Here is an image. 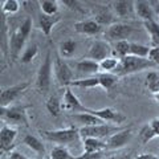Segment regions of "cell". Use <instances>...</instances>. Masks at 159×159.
Here are the masks:
<instances>
[{
	"label": "cell",
	"mask_w": 159,
	"mask_h": 159,
	"mask_svg": "<svg viewBox=\"0 0 159 159\" xmlns=\"http://www.w3.org/2000/svg\"><path fill=\"white\" fill-rule=\"evenodd\" d=\"M139 138H141V142L143 143V145H146V143H148L151 139L155 138V134H154L152 129L150 127L148 123L141 129V131H139Z\"/></svg>",
	"instance_id": "cell-37"
},
{
	"label": "cell",
	"mask_w": 159,
	"mask_h": 159,
	"mask_svg": "<svg viewBox=\"0 0 159 159\" xmlns=\"http://www.w3.org/2000/svg\"><path fill=\"white\" fill-rule=\"evenodd\" d=\"M17 137V130L11 125L4 123L0 129V150L2 152L11 151L15 143V139Z\"/></svg>",
	"instance_id": "cell-13"
},
{
	"label": "cell",
	"mask_w": 159,
	"mask_h": 159,
	"mask_svg": "<svg viewBox=\"0 0 159 159\" xmlns=\"http://www.w3.org/2000/svg\"><path fill=\"white\" fill-rule=\"evenodd\" d=\"M106 159H133V158H131V154L122 152V154H116V155H110Z\"/></svg>",
	"instance_id": "cell-43"
},
{
	"label": "cell",
	"mask_w": 159,
	"mask_h": 159,
	"mask_svg": "<svg viewBox=\"0 0 159 159\" xmlns=\"http://www.w3.org/2000/svg\"><path fill=\"white\" fill-rule=\"evenodd\" d=\"M9 159H29V158H27V157L24 155V154H21V152L12 151L11 155H9Z\"/></svg>",
	"instance_id": "cell-44"
},
{
	"label": "cell",
	"mask_w": 159,
	"mask_h": 159,
	"mask_svg": "<svg viewBox=\"0 0 159 159\" xmlns=\"http://www.w3.org/2000/svg\"><path fill=\"white\" fill-rule=\"evenodd\" d=\"M39 4L43 15H47V16L58 15V2L56 0H41L39 2Z\"/></svg>",
	"instance_id": "cell-29"
},
{
	"label": "cell",
	"mask_w": 159,
	"mask_h": 159,
	"mask_svg": "<svg viewBox=\"0 0 159 159\" xmlns=\"http://www.w3.org/2000/svg\"><path fill=\"white\" fill-rule=\"evenodd\" d=\"M84 152L82 154H93V152H103L106 150V141L97 138H85L82 139Z\"/></svg>",
	"instance_id": "cell-21"
},
{
	"label": "cell",
	"mask_w": 159,
	"mask_h": 159,
	"mask_svg": "<svg viewBox=\"0 0 159 159\" xmlns=\"http://www.w3.org/2000/svg\"><path fill=\"white\" fill-rule=\"evenodd\" d=\"M68 8H70V9H76V11H80V6H78V2H74V0H64L62 2Z\"/></svg>",
	"instance_id": "cell-41"
},
{
	"label": "cell",
	"mask_w": 159,
	"mask_h": 159,
	"mask_svg": "<svg viewBox=\"0 0 159 159\" xmlns=\"http://www.w3.org/2000/svg\"><path fill=\"white\" fill-rule=\"evenodd\" d=\"M119 61H121V58H118L116 56H110L105 60H102L99 62V73H114L119 65Z\"/></svg>",
	"instance_id": "cell-28"
},
{
	"label": "cell",
	"mask_w": 159,
	"mask_h": 159,
	"mask_svg": "<svg viewBox=\"0 0 159 159\" xmlns=\"http://www.w3.org/2000/svg\"><path fill=\"white\" fill-rule=\"evenodd\" d=\"M98 80H99V86L105 90H110L117 85L119 81V77L114 73H98Z\"/></svg>",
	"instance_id": "cell-26"
},
{
	"label": "cell",
	"mask_w": 159,
	"mask_h": 159,
	"mask_svg": "<svg viewBox=\"0 0 159 159\" xmlns=\"http://www.w3.org/2000/svg\"><path fill=\"white\" fill-rule=\"evenodd\" d=\"M70 119L74 121L76 123H80L81 127L85 126H96V125H102L105 123L102 119H99L92 113H77V114H72Z\"/></svg>",
	"instance_id": "cell-19"
},
{
	"label": "cell",
	"mask_w": 159,
	"mask_h": 159,
	"mask_svg": "<svg viewBox=\"0 0 159 159\" xmlns=\"http://www.w3.org/2000/svg\"><path fill=\"white\" fill-rule=\"evenodd\" d=\"M94 20L99 24V25H106V27H110L113 24H116V17L114 15L110 12L109 8H99L98 11L96 12V16H94Z\"/></svg>",
	"instance_id": "cell-23"
},
{
	"label": "cell",
	"mask_w": 159,
	"mask_h": 159,
	"mask_svg": "<svg viewBox=\"0 0 159 159\" xmlns=\"http://www.w3.org/2000/svg\"><path fill=\"white\" fill-rule=\"evenodd\" d=\"M143 27L150 37L151 48H159V23L157 20H150L143 23Z\"/></svg>",
	"instance_id": "cell-22"
},
{
	"label": "cell",
	"mask_w": 159,
	"mask_h": 159,
	"mask_svg": "<svg viewBox=\"0 0 159 159\" xmlns=\"http://www.w3.org/2000/svg\"><path fill=\"white\" fill-rule=\"evenodd\" d=\"M53 69H54V76H56L58 85L64 88H69L70 82L73 81V72L70 66L65 62V60L60 57V54L54 57Z\"/></svg>",
	"instance_id": "cell-7"
},
{
	"label": "cell",
	"mask_w": 159,
	"mask_h": 159,
	"mask_svg": "<svg viewBox=\"0 0 159 159\" xmlns=\"http://www.w3.org/2000/svg\"><path fill=\"white\" fill-rule=\"evenodd\" d=\"M23 143L25 146H28L32 151L37 152L39 155H44L45 154V145L43 143V141H40L37 137L34 135H25L23 139Z\"/></svg>",
	"instance_id": "cell-25"
},
{
	"label": "cell",
	"mask_w": 159,
	"mask_h": 159,
	"mask_svg": "<svg viewBox=\"0 0 159 159\" xmlns=\"http://www.w3.org/2000/svg\"><path fill=\"white\" fill-rule=\"evenodd\" d=\"M134 133L131 129H122L121 131L113 134L106 139V150H119L131 141Z\"/></svg>",
	"instance_id": "cell-12"
},
{
	"label": "cell",
	"mask_w": 159,
	"mask_h": 159,
	"mask_svg": "<svg viewBox=\"0 0 159 159\" xmlns=\"http://www.w3.org/2000/svg\"><path fill=\"white\" fill-rule=\"evenodd\" d=\"M74 31L81 34H88V36H97L102 32V25L96 21L94 19L81 20V21L74 23Z\"/></svg>",
	"instance_id": "cell-15"
},
{
	"label": "cell",
	"mask_w": 159,
	"mask_h": 159,
	"mask_svg": "<svg viewBox=\"0 0 159 159\" xmlns=\"http://www.w3.org/2000/svg\"><path fill=\"white\" fill-rule=\"evenodd\" d=\"M69 86L81 88V89H94V88L99 86V80H98V76L84 77V78H80V80H73Z\"/></svg>",
	"instance_id": "cell-27"
},
{
	"label": "cell",
	"mask_w": 159,
	"mask_h": 159,
	"mask_svg": "<svg viewBox=\"0 0 159 159\" xmlns=\"http://www.w3.org/2000/svg\"><path fill=\"white\" fill-rule=\"evenodd\" d=\"M135 159H159V157L151 152H143V154H138Z\"/></svg>",
	"instance_id": "cell-42"
},
{
	"label": "cell",
	"mask_w": 159,
	"mask_h": 159,
	"mask_svg": "<svg viewBox=\"0 0 159 159\" xmlns=\"http://www.w3.org/2000/svg\"><path fill=\"white\" fill-rule=\"evenodd\" d=\"M29 86V82H20L16 85L4 88L0 94V106L2 107H9L12 103L19 99V97L25 92V89Z\"/></svg>",
	"instance_id": "cell-10"
},
{
	"label": "cell",
	"mask_w": 159,
	"mask_h": 159,
	"mask_svg": "<svg viewBox=\"0 0 159 159\" xmlns=\"http://www.w3.org/2000/svg\"><path fill=\"white\" fill-rule=\"evenodd\" d=\"M113 56V48L106 40H94L89 47V51L84 58H89L93 61L101 62L102 60Z\"/></svg>",
	"instance_id": "cell-6"
},
{
	"label": "cell",
	"mask_w": 159,
	"mask_h": 159,
	"mask_svg": "<svg viewBox=\"0 0 159 159\" xmlns=\"http://www.w3.org/2000/svg\"><path fill=\"white\" fill-rule=\"evenodd\" d=\"M133 33V27L130 24L125 23H116L113 25L107 27L105 31V40L107 43H117L122 41V40H127Z\"/></svg>",
	"instance_id": "cell-9"
},
{
	"label": "cell",
	"mask_w": 159,
	"mask_h": 159,
	"mask_svg": "<svg viewBox=\"0 0 159 159\" xmlns=\"http://www.w3.org/2000/svg\"><path fill=\"white\" fill-rule=\"evenodd\" d=\"M150 51H151V48L148 45H143V44H138V43H131L130 44V56L148 58Z\"/></svg>",
	"instance_id": "cell-34"
},
{
	"label": "cell",
	"mask_w": 159,
	"mask_h": 159,
	"mask_svg": "<svg viewBox=\"0 0 159 159\" xmlns=\"http://www.w3.org/2000/svg\"><path fill=\"white\" fill-rule=\"evenodd\" d=\"M157 17H158V23H159V12H158V15H157Z\"/></svg>",
	"instance_id": "cell-47"
},
{
	"label": "cell",
	"mask_w": 159,
	"mask_h": 159,
	"mask_svg": "<svg viewBox=\"0 0 159 159\" xmlns=\"http://www.w3.org/2000/svg\"><path fill=\"white\" fill-rule=\"evenodd\" d=\"M76 69L78 73L85 74V76H97L99 73V62L93 61V60L89 58H82L80 61L76 62Z\"/></svg>",
	"instance_id": "cell-18"
},
{
	"label": "cell",
	"mask_w": 159,
	"mask_h": 159,
	"mask_svg": "<svg viewBox=\"0 0 159 159\" xmlns=\"http://www.w3.org/2000/svg\"><path fill=\"white\" fill-rule=\"evenodd\" d=\"M148 60H151L157 66H159V48H151L150 54H148Z\"/></svg>",
	"instance_id": "cell-38"
},
{
	"label": "cell",
	"mask_w": 159,
	"mask_h": 159,
	"mask_svg": "<svg viewBox=\"0 0 159 159\" xmlns=\"http://www.w3.org/2000/svg\"><path fill=\"white\" fill-rule=\"evenodd\" d=\"M32 31V19L27 17L20 25L15 29L12 33H9V54L13 60L20 58L21 51L25 49V43Z\"/></svg>",
	"instance_id": "cell-1"
},
{
	"label": "cell",
	"mask_w": 159,
	"mask_h": 159,
	"mask_svg": "<svg viewBox=\"0 0 159 159\" xmlns=\"http://www.w3.org/2000/svg\"><path fill=\"white\" fill-rule=\"evenodd\" d=\"M78 159H103V152H93V154H81Z\"/></svg>",
	"instance_id": "cell-39"
},
{
	"label": "cell",
	"mask_w": 159,
	"mask_h": 159,
	"mask_svg": "<svg viewBox=\"0 0 159 159\" xmlns=\"http://www.w3.org/2000/svg\"><path fill=\"white\" fill-rule=\"evenodd\" d=\"M76 49H77L76 41L72 39H68V40H64V41L60 43L58 54H60V57H62V58H70V57H73Z\"/></svg>",
	"instance_id": "cell-24"
},
{
	"label": "cell",
	"mask_w": 159,
	"mask_h": 159,
	"mask_svg": "<svg viewBox=\"0 0 159 159\" xmlns=\"http://www.w3.org/2000/svg\"><path fill=\"white\" fill-rule=\"evenodd\" d=\"M80 135L82 139L85 138H97V139H103L109 138L113 134H116L118 131H121L122 129H119L117 126H111L107 123H102V125H96V126H85V127H80Z\"/></svg>",
	"instance_id": "cell-5"
},
{
	"label": "cell",
	"mask_w": 159,
	"mask_h": 159,
	"mask_svg": "<svg viewBox=\"0 0 159 159\" xmlns=\"http://www.w3.org/2000/svg\"><path fill=\"white\" fill-rule=\"evenodd\" d=\"M154 66H157L151 60L148 58H142V57H135V56H126L121 58L119 61V65L116 69L114 74L121 78L123 76H129V74H134L142 70H146V69H152Z\"/></svg>",
	"instance_id": "cell-2"
},
{
	"label": "cell",
	"mask_w": 159,
	"mask_h": 159,
	"mask_svg": "<svg viewBox=\"0 0 159 159\" xmlns=\"http://www.w3.org/2000/svg\"><path fill=\"white\" fill-rule=\"evenodd\" d=\"M61 20V16L58 15H54V16H47V15H40L39 16V27L41 29V32L45 34L47 37L51 36V33L53 31L54 25Z\"/></svg>",
	"instance_id": "cell-20"
},
{
	"label": "cell",
	"mask_w": 159,
	"mask_h": 159,
	"mask_svg": "<svg viewBox=\"0 0 159 159\" xmlns=\"http://www.w3.org/2000/svg\"><path fill=\"white\" fill-rule=\"evenodd\" d=\"M34 159H44L43 157H37V158H34Z\"/></svg>",
	"instance_id": "cell-46"
},
{
	"label": "cell",
	"mask_w": 159,
	"mask_h": 159,
	"mask_svg": "<svg viewBox=\"0 0 159 159\" xmlns=\"http://www.w3.org/2000/svg\"><path fill=\"white\" fill-rule=\"evenodd\" d=\"M154 98H155V101L159 103V93H157V94H154Z\"/></svg>",
	"instance_id": "cell-45"
},
{
	"label": "cell",
	"mask_w": 159,
	"mask_h": 159,
	"mask_svg": "<svg viewBox=\"0 0 159 159\" xmlns=\"http://www.w3.org/2000/svg\"><path fill=\"white\" fill-rule=\"evenodd\" d=\"M37 53H39L37 44H31V45L25 47V49L23 51L21 56H20V60H21L23 64H29V62H32V60L37 56Z\"/></svg>",
	"instance_id": "cell-35"
},
{
	"label": "cell",
	"mask_w": 159,
	"mask_h": 159,
	"mask_svg": "<svg viewBox=\"0 0 159 159\" xmlns=\"http://www.w3.org/2000/svg\"><path fill=\"white\" fill-rule=\"evenodd\" d=\"M20 9V2L17 0H4L2 3V12L3 15H15Z\"/></svg>",
	"instance_id": "cell-36"
},
{
	"label": "cell",
	"mask_w": 159,
	"mask_h": 159,
	"mask_svg": "<svg viewBox=\"0 0 159 159\" xmlns=\"http://www.w3.org/2000/svg\"><path fill=\"white\" fill-rule=\"evenodd\" d=\"M130 41L127 40H122V41H117L113 44V53L116 54V57L123 58L130 54Z\"/></svg>",
	"instance_id": "cell-30"
},
{
	"label": "cell",
	"mask_w": 159,
	"mask_h": 159,
	"mask_svg": "<svg viewBox=\"0 0 159 159\" xmlns=\"http://www.w3.org/2000/svg\"><path fill=\"white\" fill-rule=\"evenodd\" d=\"M51 159H78V155H73L66 146H54L51 151Z\"/></svg>",
	"instance_id": "cell-31"
},
{
	"label": "cell",
	"mask_w": 159,
	"mask_h": 159,
	"mask_svg": "<svg viewBox=\"0 0 159 159\" xmlns=\"http://www.w3.org/2000/svg\"><path fill=\"white\" fill-rule=\"evenodd\" d=\"M94 114L96 117H98L99 119H102L103 122H111L116 123V125H119V123L126 121V116L121 111L116 110V109L111 107H105V109H99V110H94V109H90V111Z\"/></svg>",
	"instance_id": "cell-14"
},
{
	"label": "cell",
	"mask_w": 159,
	"mask_h": 159,
	"mask_svg": "<svg viewBox=\"0 0 159 159\" xmlns=\"http://www.w3.org/2000/svg\"><path fill=\"white\" fill-rule=\"evenodd\" d=\"M61 106H62V110L74 111V114L90 111V107H86L84 105V103L78 99V97L72 92L70 88H65L64 97H62V101H61Z\"/></svg>",
	"instance_id": "cell-11"
},
{
	"label": "cell",
	"mask_w": 159,
	"mask_h": 159,
	"mask_svg": "<svg viewBox=\"0 0 159 159\" xmlns=\"http://www.w3.org/2000/svg\"><path fill=\"white\" fill-rule=\"evenodd\" d=\"M134 8H135V16L141 19L143 23L155 20L157 17V11L154 9L151 2H145V0L134 2Z\"/></svg>",
	"instance_id": "cell-16"
},
{
	"label": "cell",
	"mask_w": 159,
	"mask_h": 159,
	"mask_svg": "<svg viewBox=\"0 0 159 159\" xmlns=\"http://www.w3.org/2000/svg\"><path fill=\"white\" fill-rule=\"evenodd\" d=\"M41 135L53 143H57L58 146H66L70 143L77 142L81 135H80V130L74 126L66 127V129H58V130H45L41 131Z\"/></svg>",
	"instance_id": "cell-3"
},
{
	"label": "cell",
	"mask_w": 159,
	"mask_h": 159,
	"mask_svg": "<svg viewBox=\"0 0 159 159\" xmlns=\"http://www.w3.org/2000/svg\"><path fill=\"white\" fill-rule=\"evenodd\" d=\"M45 106H47V110L49 111L52 117H58L60 113L62 110V106H61V101L58 99L57 96H51L47 102H45Z\"/></svg>",
	"instance_id": "cell-32"
},
{
	"label": "cell",
	"mask_w": 159,
	"mask_h": 159,
	"mask_svg": "<svg viewBox=\"0 0 159 159\" xmlns=\"http://www.w3.org/2000/svg\"><path fill=\"white\" fill-rule=\"evenodd\" d=\"M0 114H2V119L9 125L11 123H16V125H28V118L27 111L24 106H9V107H2L0 109Z\"/></svg>",
	"instance_id": "cell-8"
},
{
	"label": "cell",
	"mask_w": 159,
	"mask_h": 159,
	"mask_svg": "<svg viewBox=\"0 0 159 159\" xmlns=\"http://www.w3.org/2000/svg\"><path fill=\"white\" fill-rule=\"evenodd\" d=\"M148 125H150V127L152 129L155 137H159V118H152L151 121L148 122Z\"/></svg>",
	"instance_id": "cell-40"
},
{
	"label": "cell",
	"mask_w": 159,
	"mask_h": 159,
	"mask_svg": "<svg viewBox=\"0 0 159 159\" xmlns=\"http://www.w3.org/2000/svg\"><path fill=\"white\" fill-rule=\"evenodd\" d=\"M146 88L152 94L159 93V72H148L146 76Z\"/></svg>",
	"instance_id": "cell-33"
},
{
	"label": "cell",
	"mask_w": 159,
	"mask_h": 159,
	"mask_svg": "<svg viewBox=\"0 0 159 159\" xmlns=\"http://www.w3.org/2000/svg\"><path fill=\"white\" fill-rule=\"evenodd\" d=\"M52 73H53V65H52V54L51 51H48L45 54L43 64L40 65L39 73H37V88L43 96L48 94L52 84Z\"/></svg>",
	"instance_id": "cell-4"
},
{
	"label": "cell",
	"mask_w": 159,
	"mask_h": 159,
	"mask_svg": "<svg viewBox=\"0 0 159 159\" xmlns=\"http://www.w3.org/2000/svg\"><path fill=\"white\" fill-rule=\"evenodd\" d=\"M111 8L118 17L121 19H133L135 16V8H134V2L130 0H118V2L111 3Z\"/></svg>",
	"instance_id": "cell-17"
}]
</instances>
